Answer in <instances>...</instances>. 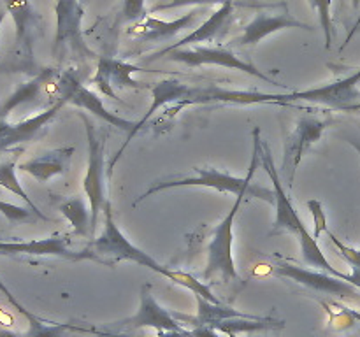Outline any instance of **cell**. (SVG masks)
Instances as JSON below:
<instances>
[{"label": "cell", "instance_id": "484cf974", "mask_svg": "<svg viewBox=\"0 0 360 337\" xmlns=\"http://www.w3.org/2000/svg\"><path fill=\"white\" fill-rule=\"evenodd\" d=\"M16 171H18L16 157L6 158V160H0V188H6L7 192L14 193V195L20 197L23 202H27V206L30 207V209L34 211L35 214H37L39 220L49 221V218L46 216V214H42L41 211H39V207L35 206L34 200H32L30 197H28V193L23 190L20 179H18Z\"/></svg>", "mask_w": 360, "mask_h": 337}, {"label": "cell", "instance_id": "7c38bea8", "mask_svg": "<svg viewBox=\"0 0 360 337\" xmlns=\"http://www.w3.org/2000/svg\"><path fill=\"white\" fill-rule=\"evenodd\" d=\"M327 128V121L316 118V116H302L295 128L292 130L290 136L285 140V153H283V165L281 172L287 174L288 185H294L295 172H297L299 164L304 158L306 151L322 139L323 132Z\"/></svg>", "mask_w": 360, "mask_h": 337}, {"label": "cell", "instance_id": "8992f818", "mask_svg": "<svg viewBox=\"0 0 360 337\" xmlns=\"http://www.w3.org/2000/svg\"><path fill=\"white\" fill-rule=\"evenodd\" d=\"M162 56H165V60H169V62L183 63V65L188 67L218 65L225 67V69L241 70V72L259 77V79L266 81V83L273 84V86H280V83H278L276 79L269 77L267 74L260 72L255 65L241 60L234 51H231L229 48H224V46H217V48H207V46H188V48L172 49V51L164 53V55H151L150 58H146V63L155 62V60L162 58Z\"/></svg>", "mask_w": 360, "mask_h": 337}, {"label": "cell", "instance_id": "4dcf8cb0", "mask_svg": "<svg viewBox=\"0 0 360 337\" xmlns=\"http://www.w3.org/2000/svg\"><path fill=\"white\" fill-rule=\"evenodd\" d=\"M227 0H169L165 4H158V6L151 7V13H158V11L176 9V7H202V6H224Z\"/></svg>", "mask_w": 360, "mask_h": 337}, {"label": "cell", "instance_id": "e0dca14e", "mask_svg": "<svg viewBox=\"0 0 360 337\" xmlns=\"http://www.w3.org/2000/svg\"><path fill=\"white\" fill-rule=\"evenodd\" d=\"M141 70H143L141 67L130 65V63L122 62V60L101 56L97 63V72H95L94 83L97 84V88L102 93L118 100L116 88H132V90L148 88L144 83H137L136 79H132V74L141 72Z\"/></svg>", "mask_w": 360, "mask_h": 337}, {"label": "cell", "instance_id": "f546056e", "mask_svg": "<svg viewBox=\"0 0 360 337\" xmlns=\"http://www.w3.org/2000/svg\"><path fill=\"white\" fill-rule=\"evenodd\" d=\"M306 207H308L309 213H311V216H313V237L319 241L320 235H322L323 232L329 230V228H327L326 211H323L322 202L316 199L308 200V202H306Z\"/></svg>", "mask_w": 360, "mask_h": 337}, {"label": "cell", "instance_id": "ab89813d", "mask_svg": "<svg viewBox=\"0 0 360 337\" xmlns=\"http://www.w3.org/2000/svg\"><path fill=\"white\" fill-rule=\"evenodd\" d=\"M97 336L98 337H118V336H115V333H105V332H97Z\"/></svg>", "mask_w": 360, "mask_h": 337}, {"label": "cell", "instance_id": "2e32d148", "mask_svg": "<svg viewBox=\"0 0 360 337\" xmlns=\"http://www.w3.org/2000/svg\"><path fill=\"white\" fill-rule=\"evenodd\" d=\"M67 102L63 98H56L55 104L49 105L46 111L18 123H9L7 119L0 118V154L4 151L20 146V144L34 140L46 128V125L58 114L60 109Z\"/></svg>", "mask_w": 360, "mask_h": 337}, {"label": "cell", "instance_id": "e575fe53", "mask_svg": "<svg viewBox=\"0 0 360 337\" xmlns=\"http://www.w3.org/2000/svg\"><path fill=\"white\" fill-rule=\"evenodd\" d=\"M343 279L348 281V283L354 284L355 288H359V290H360V269H357V267H352L350 274L343 272Z\"/></svg>", "mask_w": 360, "mask_h": 337}, {"label": "cell", "instance_id": "7a4b0ae2", "mask_svg": "<svg viewBox=\"0 0 360 337\" xmlns=\"http://www.w3.org/2000/svg\"><path fill=\"white\" fill-rule=\"evenodd\" d=\"M260 161H262L264 171L269 174L271 181H273L274 206H276V218H274L273 230L269 232V235L281 234V232H290V234L297 235L299 244H301L302 260H304L306 265L316 267V269L326 270V272L338 277L340 270H336L330 265V262L326 258V255H323L322 248L319 246V241H316V239L313 237V234H309V230L306 228L304 221L299 216L290 195H288V192L283 188V185H281L280 172H278L276 165H274L269 144L262 139H260Z\"/></svg>", "mask_w": 360, "mask_h": 337}, {"label": "cell", "instance_id": "6da1fadb", "mask_svg": "<svg viewBox=\"0 0 360 337\" xmlns=\"http://www.w3.org/2000/svg\"><path fill=\"white\" fill-rule=\"evenodd\" d=\"M91 251L97 253L102 258H112V263L120 262V260H127V262L139 263L141 267H146V269L153 270V272L160 274V276L167 277L172 283L179 284V286L186 288V290L193 291V295H200L206 300L214 302V304H221L217 297L213 295L211 288L206 283L197 279L195 276L188 272H183V270H172L169 267L158 263L153 256L148 255L146 251L137 248L136 244L129 241L125 237L122 230L118 228V225L115 223V218L111 213V204H105L104 207V228H102L101 235L95 237V241L90 246ZM111 262V260H109Z\"/></svg>", "mask_w": 360, "mask_h": 337}, {"label": "cell", "instance_id": "f35d334b", "mask_svg": "<svg viewBox=\"0 0 360 337\" xmlns=\"http://www.w3.org/2000/svg\"><path fill=\"white\" fill-rule=\"evenodd\" d=\"M345 112H360V102H357V104L350 105V107L345 109Z\"/></svg>", "mask_w": 360, "mask_h": 337}, {"label": "cell", "instance_id": "9a60e30c", "mask_svg": "<svg viewBox=\"0 0 360 337\" xmlns=\"http://www.w3.org/2000/svg\"><path fill=\"white\" fill-rule=\"evenodd\" d=\"M285 28H301V30H311V25L302 23L301 20L290 14L288 6L285 4L281 13H269V11H260L255 14L252 21L243 28V34L234 39L232 46H255L262 39L269 37L274 32L285 30Z\"/></svg>", "mask_w": 360, "mask_h": 337}, {"label": "cell", "instance_id": "ffe728a7", "mask_svg": "<svg viewBox=\"0 0 360 337\" xmlns=\"http://www.w3.org/2000/svg\"><path fill=\"white\" fill-rule=\"evenodd\" d=\"M232 14H234V0H227L224 6L218 7L213 14L210 16V20L204 21L202 25L195 28L192 34L185 35L183 39H179L178 42H174L169 48L162 49V51L155 53V55H164V53L172 51V49H179V48H188V46H197L199 42H211L221 35L225 32V28L229 27L232 20Z\"/></svg>", "mask_w": 360, "mask_h": 337}, {"label": "cell", "instance_id": "cb8c5ba5", "mask_svg": "<svg viewBox=\"0 0 360 337\" xmlns=\"http://www.w3.org/2000/svg\"><path fill=\"white\" fill-rule=\"evenodd\" d=\"M211 329L218 330L220 333H225L229 337H236L238 333H250V332H262V330H281L285 329L283 319L271 318V316H248V318H231L224 322L207 325Z\"/></svg>", "mask_w": 360, "mask_h": 337}, {"label": "cell", "instance_id": "52a82bcc", "mask_svg": "<svg viewBox=\"0 0 360 337\" xmlns=\"http://www.w3.org/2000/svg\"><path fill=\"white\" fill-rule=\"evenodd\" d=\"M274 258L278 260L276 265L271 269L274 276L290 279L294 283L301 284V286L319 291V293L330 295V297H336L340 300H359L360 298L359 288H355L348 281L340 279V277L326 272V270H311L299 267L292 263L288 258H283L280 253H274Z\"/></svg>", "mask_w": 360, "mask_h": 337}, {"label": "cell", "instance_id": "d6a6232c", "mask_svg": "<svg viewBox=\"0 0 360 337\" xmlns=\"http://www.w3.org/2000/svg\"><path fill=\"white\" fill-rule=\"evenodd\" d=\"M326 234H327V237L330 239V242L336 246L338 253H340V255L343 256V258L347 260L352 267H357V269H360V248L357 249V248H352V246H347L345 242H341L340 239H338L330 230H327Z\"/></svg>", "mask_w": 360, "mask_h": 337}, {"label": "cell", "instance_id": "44dd1931", "mask_svg": "<svg viewBox=\"0 0 360 337\" xmlns=\"http://www.w3.org/2000/svg\"><path fill=\"white\" fill-rule=\"evenodd\" d=\"M16 27V53L21 58H32V35L37 28L39 16L28 0H2Z\"/></svg>", "mask_w": 360, "mask_h": 337}, {"label": "cell", "instance_id": "4316f807", "mask_svg": "<svg viewBox=\"0 0 360 337\" xmlns=\"http://www.w3.org/2000/svg\"><path fill=\"white\" fill-rule=\"evenodd\" d=\"M58 209L69 220V223L72 225L74 234L81 235V237L91 234V213L81 197H72V199L63 200L58 206Z\"/></svg>", "mask_w": 360, "mask_h": 337}, {"label": "cell", "instance_id": "836d02e7", "mask_svg": "<svg viewBox=\"0 0 360 337\" xmlns=\"http://www.w3.org/2000/svg\"><path fill=\"white\" fill-rule=\"evenodd\" d=\"M186 337H221L218 330L211 329V326H193L192 330H186Z\"/></svg>", "mask_w": 360, "mask_h": 337}, {"label": "cell", "instance_id": "8fae6325", "mask_svg": "<svg viewBox=\"0 0 360 337\" xmlns=\"http://www.w3.org/2000/svg\"><path fill=\"white\" fill-rule=\"evenodd\" d=\"M55 14L56 35L53 51L56 53L62 46H67L74 55L81 56V58L95 56L83 39L84 9L81 6V0H56Z\"/></svg>", "mask_w": 360, "mask_h": 337}, {"label": "cell", "instance_id": "1f68e13d", "mask_svg": "<svg viewBox=\"0 0 360 337\" xmlns=\"http://www.w3.org/2000/svg\"><path fill=\"white\" fill-rule=\"evenodd\" d=\"M123 20L129 21L130 25L139 23L148 16L146 7H144V0H125L123 2Z\"/></svg>", "mask_w": 360, "mask_h": 337}, {"label": "cell", "instance_id": "5bb4252c", "mask_svg": "<svg viewBox=\"0 0 360 337\" xmlns=\"http://www.w3.org/2000/svg\"><path fill=\"white\" fill-rule=\"evenodd\" d=\"M150 90H151V98H153V102H151V105L148 107L146 114L143 116V119L137 121L136 128L127 136V140L123 143V146L116 151L115 158L109 161V172H112V167H115L116 161L122 158L123 151H125V147H129L130 140L134 139V136H137V132H139L148 121H150L151 116H153L158 109L165 107V105L169 104H181V102L188 100V98L193 95V91H195V86H188V84L181 83V81L178 79H167V77H165V79L158 81V83H155L153 86H150Z\"/></svg>", "mask_w": 360, "mask_h": 337}, {"label": "cell", "instance_id": "d590c367", "mask_svg": "<svg viewBox=\"0 0 360 337\" xmlns=\"http://www.w3.org/2000/svg\"><path fill=\"white\" fill-rule=\"evenodd\" d=\"M118 337H127V336H118ZM148 337H186V330H172V332H158L157 336H148Z\"/></svg>", "mask_w": 360, "mask_h": 337}, {"label": "cell", "instance_id": "4fadbf2b", "mask_svg": "<svg viewBox=\"0 0 360 337\" xmlns=\"http://www.w3.org/2000/svg\"><path fill=\"white\" fill-rule=\"evenodd\" d=\"M139 309L136 315L130 318L118 322L116 325L122 329H153L157 332H172V330H183L181 323L169 312L167 309L162 308L153 297V286L150 283L143 284L139 290Z\"/></svg>", "mask_w": 360, "mask_h": 337}, {"label": "cell", "instance_id": "74e56055", "mask_svg": "<svg viewBox=\"0 0 360 337\" xmlns=\"http://www.w3.org/2000/svg\"><path fill=\"white\" fill-rule=\"evenodd\" d=\"M0 337H21V333H16L7 329H0Z\"/></svg>", "mask_w": 360, "mask_h": 337}, {"label": "cell", "instance_id": "83f0119b", "mask_svg": "<svg viewBox=\"0 0 360 337\" xmlns=\"http://www.w3.org/2000/svg\"><path fill=\"white\" fill-rule=\"evenodd\" d=\"M309 6L319 13L320 27L323 30V37H326V48L329 49L333 46L334 37V27H333V18H330V6L333 0H308Z\"/></svg>", "mask_w": 360, "mask_h": 337}, {"label": "cell", "instance_id": "8d00e7d4", "mask_svg": "<svg viewBox=\"0 0 360 337\" xmlns=\"http://www.w3.org/2000/svg\"><path fill=\"white\" fill-rule=\"evenodd\" d=\"M7 9H6V6H4V2L2 0H0V28H2V23L4 21H6V16H7Z\"/></svg>", "mask_w": 360, "mask_h": 337}, {"label": "cell", "instance_id": "7402d4cb", "mask_svg": "<svg viewBox=\"0 0 360 337\" xmlns=\"http://www.w3.org/2000/svg\"><path fill=\"white\" fill-rule=\"evenodd\" d=\"M58 77V72L55 69H42L41 72L35 74L32 79H28L27 83H21L9 97L4 100V104L0 105V118L7 119V116L21 104H28V102H34L35 98H39L42 88L53 84V79Z\"/></svg>", "mask_w": 360, "mask_h": 337}, {"label": "cell", "instance_id": "603a6c76", "mask_svg": "<svg viewBox=\"0 0 360 337\" xmlns=\"http://www.w3.org/2000/svg\"><path fill=\"white\" fill-rule=\"evenodd\" d=\"M197 300V316L190 315H179V312H172L178 322L188 323L192 326H202V325H213V323L224 322V319L231 318H248L252 315H245V312L238 311V309L231 308L225 304H214V302L206 300L200 295H195Z\"/></svg>", "mask_w": 360, "mask_h": 337}, {"label": "cell", "instance_id": "b9f144b4", "mask_svg": "<svg viewBox=\"0 0 360 337\" xmlns=\"http://www.w3.org/2000/svg\"><path fill=\"white\" fill-rule=\"evenodd\" d=\"M350 143H352V144H354V146H355V147H357V150L360 151V144H357V143H354V140H350Z\"/></svg>", "mask_w": 360, "mask_h": 337}, {"label": "cell", "instance_id": "d6986e66", "mask_svg": "<svg viewBox=\"0 0 360 337\" xmlns=\"http://www.w3.org/2000/svg\"><path fill=\"white\" fill-rule=\"evenodd\" d=\"M74 151H76L74 146L46 151V153L39 154V157L18 164V171L25 172V174H30L39 183H48L55 176L65 174L69 171Z\"/></svg>", "mask_w": 360, "mask_h": 337}, {"label": "cell", "instance_id": "5b68a950", "mask_svg": "<svg viewBox=\"0 0 360 337\" xmlns=\"http://www.w3.org/2000/svg\"><path fill=\"white\" fill-rule=\"evenodd\" d=\"M243 200H245V197L239 195L227 216L213 230L211 241L207 244V263L206 270H204V279L210 281L217 277L224 283L239 281L234 255H232V244H234V221L239 209H241Z\"/></svg>", "mask_w": 360, "mask_h": 337}, {"label": "cell", "instance_id": "f1b7e54d", "mask_svg": "<svg viewBox=\"0 0 360 337\" xmlns=\"http://www.w3.org/2000/svg\"><path fill=\"white\" fill-rule=\"evenodd\" d=\"M0 213L11 221V223H25V221H30L34 218H39L30 207H21V206H14L11 202H4L0 200Z\"/></svg>", "mask_w": 360, "mask_h": 337}, {"label": "cell", "instance_id": "277c9868", "mask_svg": "<svg viewBox=\"0 0 360 337\" xmlns=\"http://www.w3.org/2000/svg\"><path fill=\"white\" fill-rule=\"evenodd\" d=\"M81 121L84 123L88 137V168L83 179V192L90 204L91 213V239H95L97 232V220L101 211L104 209L108 199H105L104 171H105V136H101L95 128L94 121L86 114L79 112Z\"/></svg>", "mask_w": 360, "mask_h": 337}, {"label": "cell", "instance_id": "60d3db41", "mask_svg": "<svg viewBox=\"0 0 360 337\" xmlns=\"http://www.w3.org/2000/svg\"><path fill=\"white\" fill-rule=\"evenodd\" d=\"M352 2V7H354V9H359L360 7V0H350Z\"/></svg>", "mask_w": 360, "mask_h": 337}, {"label": "cell", "instance_id": "9c48e42d", "mask_svg": "<svg viewBox=\"0 0 360 337\" xmlns=\"http://www.w3.org/2000/svg\"><path fill=\"white\" fill-rule=\"evenodd\" d=\"M0 255H32V256H58V258L81 262V260H94L102 265L112 267L115 263L102 258L90 248L83 251H74L69 246V235L53 234L44 239H30L20 242H0Z\"/></svg>", "mask_w": 360, "mask_h": 337}, {"label": "cell", "instance_id": "d4e9b609", "mask_svg": "<svg viewBox=\"0 0 360 337\" xmlns=\"http://www.w3.org/2000/svg\"><path fill=\"white\" fill-rule=\"evenodd\" d=\"M0 290L7 295L11 302H13L14 308L28 319V330L25 333H21V337H63V333L70 332V330H81V332H97L95 329H83V326H74L70 323H53V325H48V323L41 322L39 318H35L32 312H28L27 309H23V305H20V302L9 293L6 286H2Z\"/></svg>", "mask_w": 360, "mask_h": 337}, {"label": "cell", "instance_id": "3957f363", "mask_svg": "<svg viewBox=\"0 0 360 337\" xmlns=\"http://www.w3.org/2000/svg\"><path fill=\"white\" fill-rule=\"evenodd\" d=\"M260 161V128L257 126L253 130V154H252V165L248 168V174L245 178H238V176H232L229 172H221L218 168L210 167V168H199L195 167V176L192 178H179V179H169V181L157 183V185L151 186L150 190L143 193L141 197H137V200L134 202V206H137L139 202H143L144 199L151 197L153 193L162 192V190L167 188H181V186H200V188H213L220 193H234V195H243V197H253V199H259L262 202L274 204V190H267L264 186L253 185L252 179L255 176L257 167H259Z\"/></svg>", "mask_w": 360, "mask_h": 337}, {"label": "cell", "instance_id": "ac0fdd59", "mask_svg": "<svg viewBox=\"0 0 360 337\" xmlns=\"http://www.w3.org/2000/svg\"><path fill=\"white\" fill-rule=\"evenodd\" d=\"M200 20V11H190L185 16L172 21H164L148 14L143 21L134 23L127 28V34L132 37L143 39V41H165L174 35L181 34L186 28L193 27Z\"/></svg>", "mask_w": 360, "mask_h": 337}, {"label": "cell", "instance_id": "ba28073f", "mask_svg": "<svg viewBox=\"0 0 360 337\" xmlns=\"http://www.w3.org/2000/svg\"><path fill=\"white\" fill-rule=\"evenodd\" d=\"M53 84H55V91L58 98H63L67 104L77 105L83 111H88L94 116H97V118H101L102 121L109 123L111 126H118L120 130H125L129 133L136 128L137 121H130V119L120 118V116L109 112L105 105L102 104L101 97L95 91L83 86L79 74L74 69H67L62 74H58L56 83Z\"/></svg>", "mask_w": 360, "mask_h": 337}, {"label": "cell", "instance_id": "30bf717a", "mask_svg": "<svg viewBox=\"0 0 360 337\" xmlns=\"http://www.w3.org/2000/svg\"><path fill=\"white\" fill-rule=\"evenodd\" d=\"M295 100L313 102V104L327 105V107L336 109V111H345L350 105L360 102V69L350 76L343 77V79L326 84V86L285 93V104H290Z\"/></svg>", "mask_w": 360, "mask_h": 337}]
</instances>
